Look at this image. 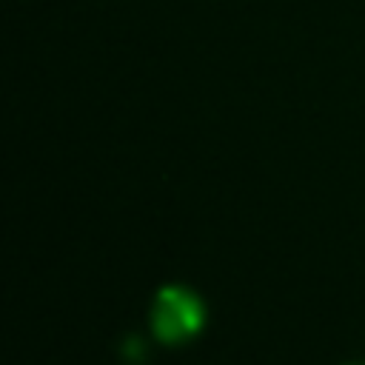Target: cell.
I'll return each mask as SVG.
<instances>
[{
	"instance_id": "obj_1",
	"label": "cell",
	"mask_w": 365,
	"mask_h": 365,
	"mask_svg": "<svg viewBox=\"0 0 365 365\" xmlns=\"http://www.w3.org/2000/svg\"><path fill=\"white\" fill-rule=\"evenodd\" d=\"M202 302L182 285H168L157 294L154 311H151V325L154 334L165 342H180L188 339L200 331L202 325Z\"/></svg>"
}]
</instances>
